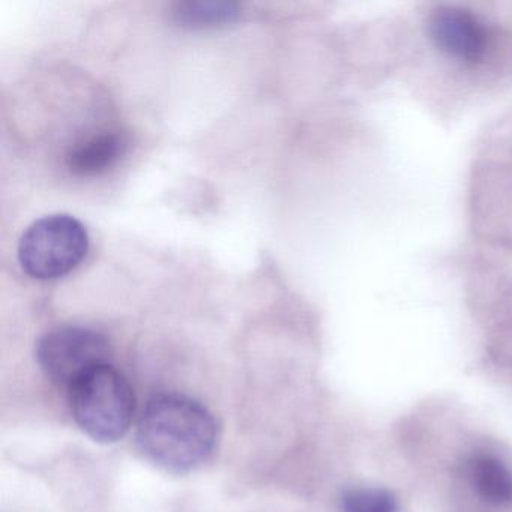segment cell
<instances>
[{
  "instance_id": "8992f818",
  "label": "cell",
  "mask_w": 512,
  "mask_h": 512,
  "mask_svg": "<svg viewBox=\"0 0 512 512\" xmlns=\"http://www.w3.org/2000/svg\"><path fill=\"white\" fill-rule=\"evenodd\" d=\"M127 149L119 133H103L74 146L67 155V167L76 175H97L118 163Z\"/></svg>"
},
{
  "instance_id": "9c48e42d",
  "label": "cell",
  "mask_w": 512,
  "mask_h": 512,
  "mask_svg": "<svg viewBox=\"0 0 512 512\" xmlns=\"http://www.w3.org/2000/svg\"><path fill=\"white\" fill-rule=\"evenodd\" d=\"M343 512H397V499L385 488H350L341 497Z\"/></svg>"
},
{
  "instance_id": "7a4b0ae2",
  "label": "cell",
  "mask_w": 512,
  "mask_h": 512,
  "mask_svg": "<svg viewBox=\"0 0 512 512\" xmlns=\"http://www.w3.org/2000/svg\"><path fill=\"white\" fill-rule=\"evenodd\" d=\"M70 394L74 419L95 442H118L130 430L136 397L128 380L112 365L86 374Z\"/></svg>"
},
{
  "instance_id": "6da1fadb",
  "label": "cell",
  "mask_w": 512,
  "mask_h": 512,
  "mask_svg": "<svg viewBox=\"0 0 512 512\" xmlns=\"http://www.w3.org/2000/svg\"><path fill=\"white\" fill-rule=\"evenodd\" d=\"M217 425L206 407L181 394L149 401L137 427L140 451L170 472H188L214 449Z\"/></svg>"
},
{
  "instance_id": "5b68a950",
  "label": "cell",
  "mask_w": 512,
  "mask_h": 512,
  "mask_svg": "<svg viewBox=\"0 0 512 512\" xmlns=\"http://www.w3.org/2000/svg\"><path fill=\"white\" fill-rule=\"evenodd\" d=\"M428 34L434 46L455 61L473 64L481 61L487 52L484 25L464 8L449 5L436 8L428 19Z\"/></svg>"
},
{
  "instance_id": "52a82bcc",
  "label": "cell",
  "mask_w": 512,
  "mask_h": 512,
  "mask_svg": "<svg viewBox=\"0 0 512 512\" xmlns=\"http://www.w3.org/2000/svg\"><path fill=\"white\" fill-rule=\"evenodd\" d=\"M469 481L484 502L511 505L512 472L496 455L478 454L469 463Z\"/></svg>"
},
{
  "instance_id": "3957f363",
  "label": "cell",
  "mask_w": 512,
  "mask_h": 512,
  "mask_svg": "<svg viewBox=\"0 0 512 512\" xmlns=\"http://www.w3.org/2000/svg\"><path fill=\"white\" fill-rule=\"evenodd\" d=\"M89 250L86 227L67 214L49 215L28 227L19 242L23 271L37 280H55L73 271Z\"/></svg>"
},
{
  "instance_id": "ba28073f",
  "label": "cell",
  "mask_w": 512,
  "mask_h": 512,
  "mask_svg": "<svg viewBox=\"0 0 512 512\" xmlns=\"http://www.w3.org/2000/svg\"><path fill=\"white\" fill-rule=\"evenodd\" d=\"M239 14L241 10L235 2H179L173 8L176 22L191 29L229 25Z\"/></svg>"
},
{
  "instance_id": "277c9868",
  "label": "cell",
  "mask_w": 512,
  "mask_h": 512,
  "mask_svg": "<svg viewBox=\"0 0 512 512\" xmlns=\"http://www.w3.org/2000/svg\"><path fill=\"white\" fill-rule=\"evenodd\" d=\"M37 358L53 382L71 389L95 368L109 364L110 344L94 329L62 326L41 337Z\"/></svg>"
}]
</instances>
